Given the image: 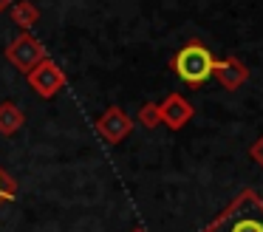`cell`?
Wrapping results in <instances>:
<instances>
[{
    "mask_svg": "<svg viewBox=\"0 0 263 232\" xmlns=\"http://www.w3.org/2000/svg\"><path fill=\"white\" fill-rule=\"evenodd\" d=\"M14 192H17V184H14V179H12V175H9L3 167H0V204L12 201Z\"/></svg>",
    "mask_w": 263,
    "mask_h": 232,
    "instance_id": "3957f363",
    "label": "cell"
},
{
    "mask_svg": "<svg viewBox=\"0 0 263 232\" xmlns=\"http://www.w3.org/2000/svg\"><path fill=\"white\" fill-rule=\"evenodd\" d=\"M176 74L184 79L187 85H193V88H198V85H204L206 79L212 77V71H215V60H212V54L204 48V45L198 43H190L184 45L181 51L176 54Z\"/></svg>",
    "mask_w": 263,
    "mask_h": 232,
    "instance_id": "7a4b0ae2",
    "label": "cell"
},
{
    "mask_svg": "<svg viewBox=\"0 0 263 232\" xmlns=\"http://www.w3.org/2000/svg\"><path fill=\"white\" fill-rule=\"evenodd\" d=\"M204 232H263V198L255 190H243Z\"/></svg>",
    "mask_w": 263,
    "mask_h": 232,
    "instance_id": "6da1fadb",
    "label": "cell"
}]
</instances>
